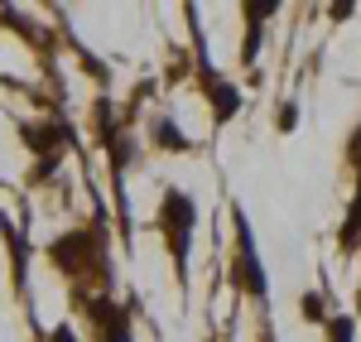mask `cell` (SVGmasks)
<instances>
[{"label":"cell","instance_id":"6da1fadb","mask_svg":"<svg viewBox=\"0 0 361 342\" xmlns=\"http://www.w3.org/2000/svg\"><path fill=\"white\" fill-rule=\"evenodd\" d=\"M159 227L173 231V260H178V275L188 270V227H193V202L183 193H169L159 207Z\"/></svg>","mask_w":361,"mask_h":342},{"label":"cell","instance_id":"3957f363","mask_svg":"<svg viewBox=\"0 0 361 342\" xmlns=\"http://www.w3.org/2000/svg\"><path fill=\"white\" fill-rule=\"evenodd\" d=\"M154 135H159V145H169V149H188V140L178 135V126H169V121H154Z\"/></svg>","mask_w":361,"mask_h":342},{"label":"cell","instance_id":"7a4b0ae2","mask_svg":"<svg viewBox=\"0 0 361 342\" xmlns=\"http://www.w3.org/2000/svg\"><path fill=\"white\" fill-rule=\"evenodd\" d=\"M236 236H241V275H246V289L265 304L270 294H265V270H260V260H255V241H250V222H246V212H236Z\"/></svg>","mask_w":361,"mask_h":342}]
</instances>
